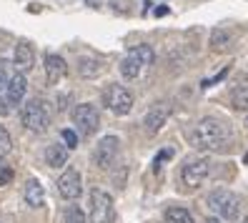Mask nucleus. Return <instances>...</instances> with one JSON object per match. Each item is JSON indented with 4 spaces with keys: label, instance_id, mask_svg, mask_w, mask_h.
<instances>
[{
    "label": "nucleus",
    "instance_id": "22",
    "mask_svg": "<svg viewBox=\"0 0 248 223\" xmlns=\"http://www.w3.org/2000/svg\"><path fill=\"white\" fill-rule=\"evenodd\" d=\"M10 78H13V73H10L8 63H5V61H0V93H5V91H8Z\"/></svg>",
    "mask_w": 248,
    "mask_h": 223
},
{
    "label": "nucleus",
    "instance_id": "30",
    "mask_svg": "<svg viewBox=\"0 0 248 223\" xmlns=\"http://www.w3.org/2000/svg\"><path fill=\"white\" fill-rule=\"evenodd\" d=\"M155 16H158V18L168 16V5H160V8H155Z\"/></svg>",
    "mask_w": 248,
    "mask_h": 223
},
{
    "label": "nucleus",
    "instance_id": "20",
    "mask_svg": "<svg viewBox=\"0 0 248 223\" xmlns=\"http://www.w3.org/2000/svg\"><path fill=\"white\" fill-rule=\"evenodd\" d=\"M163 218H166V223H193V216L188 213L186 208H181V206H170V208H166Z\"/></svg>",
    "mask_w": 248,
    "mask_h": 223
},
{
    "label": "nucleus",
    "instance_id": "19",
    "mask_svg": "<svg viewBox=\"0 0 248 223\" xmlns=\"http://www.w3.org/2000/svg\"><path fill=\"white\" fill-rule=\"evenodd\" d=\"M78 73H80V78H95L103 73V63L95 61V58H80L78 61Z\"/></svg>",
    "mask_w": 248,
    "mask_h": 223
},
{
    "label": "nucleus",
    "instance_id": "28",
    "mask_svg": "<svg viewBox=\"0 0 248 223\" xmlns=\"http://www.w3.org/2000/svg\"><path fill=\"white\" fill-rule=\"evenodd\" d=\"M226 73H228V68H223L221 73H218V76H213V78H208V80H203V88H211L213 83H218V80H223V78H226Z\"/></svg>",
    "mask_w": 248,
    "mask_h": 223
},
{
    "label": "nucleus",
    "instance_id": "7",
    "mask_svg": "<svg viewBox=\"0 0 248 223\" xmlns=\"http://www.w3.org/2000/svg\"><path fill=\"white\" fill-rule=\"evenodd\" d=\"M103 103L115 115H128L133 111V93L121 83H108V88L103 91Z\"/></svg>",
    "mask_w": 248,
    "mask_h": 223
},
{
    "label": "nucleus",
    "instance_id": "8",
    "mask_svg": "<svg viewBox=\"0 0 248 223\" xmlns=\"http://www.w3.org/2000/svg\"><path fill=\"white\" fill-rule=\"evenodd\" d=\"M121 156V138L118 136H103L93 148V163L103 171H110L115 166V160Z\"/></svg>",
    "mask_w": 248,
    "mask_h": 223
},
{
    "label": "nucleus",
    "instance_id": "5",
    "mask_svg": "<svg viewBox=\"0 0 248 223\" xmlns=\"http://www.w3.org/2000/svg\"><path fill=\"white\" fill-rule=\"evenodd\" d=\"M211 173V160L208 158H191V160H186L183 163V168H181V186L186 191H196L203 186V181L208 178Z\"/></svg>",
    "mask_w": 248,
    "mask_h": 223
},
{
    "label": "nucleus",
    "instance_id": "26",
    "mask_svg": "<svg viewBox=\"0 0 248 223\" xmlns=\"http://www.w3.org/2000/svg\"><path fill=\"white\" fill-rule=\"evenodd\" d=\"M108 3L118 13H130V0H108Z\"/></svg>",
    "mask_w": 248,
    "mask_h": 223
},
{
    "label": "nucleus",
    "instance_id": "4",
    "mask_svg": "<svg viewBox=\"0 0 248 223\" xmlns=\"http://www.w3.org/2000/svg\"><path fill=\"white\" fill-rule=\"evenodd\" d=\"M20 123L33 130V133H46L50 126V111H48V103L43 98H33L28 100L23 111H20Z\"/></svg>",
    "mask_w": 248,
    "mask_h": 223
},
{
    "label": "nucleus",
    "instance_id": "27",
    "mask_svg": "<svg viewBox=\"0 0 248 223\" xmlns=\"http://www.w3.org/2000/svg\"><path fill=\"white\" fill-rule=\"evenodd\" d=\"M173 153H176V151H173V148H166V151H160V153H158V158L153 160V168L158 171V168H160V163H163L166 158H173Z\"/></svg>",
    "mask_w": 248,
    "mask_h": 223
},
{
    "label": "nucleus",
    "instance_id": "15",
    "mask_svg": "<svg viewBox=\"0 0 248 223\" xmlns=\"http://www.w3.org/2000/svg\"><path fill=\"white\" fill-rule=\"evenodd\" d=\"M23 196H25V203L31 206V208H40L43 201H46V191H43V186H40L38 178H31V181L25 183Z\"/></svg>",
    "mask_w": 248,
    "mask_h": 223
},
{
    "label": "nucleus",
    "instance_id": "13",
    "mask_svg": "<svg viewBox=\"0 0 248 223\" xmlns=\"http://www.w3.org/2000/svg\"><path fill=\"white\" fill-rule=\"evenodd\" d=\"M25 91H28L25 76H23V73H13L10 85H8V91H5V100L10 103V106H20L23 98H25Z\"/></svg>",
    "mask_w": 248,
    "mask_h": 223
},
{
    "label": "nucleus",
    "instance_id": "17",
    "mask_svg": "<svg viewBox=\"0 0 248 223\" xmlns=\"http://www.w3.org/2000/svg\"><path fill=\"white\" fill-rule=\"evenodd\" d=\"M68 151H70V148H68V145H61V143L48 145V151H46L48 166H50V168H61V166H65V163H68Z\"/></svg>",
    "mask_w": 248,
    "mask_h": 223
},
{
    "label": "nucleus",
    "instance_id": "3",
    "mask_svg": "<svg viewBox=\"0 0 248 223\" xmlns=\"http://www.w3.org/2000/svg\"><path fill=\"white\" fill-rule=\"evenodd\" d=\"M206 206L226 223H233L238 218V198H236V193L228 191V188H213L206 198Z\"/></svg>",
    "mask_w": 248,
    "mask_h": 223
},
{
    "label": "nucleus",
    "instance_id": "23",
    "mask_svg": "<svg viewBox=\"0 0 248 223\" xmlns=\"http://www.w3.org/2000/svg\"><path fill=\"white\" fill-rule=\"evenodd\" d=\"M10 148H13V143H10L8 130H5V128H0V158L8 156V153H10Z\"/></svg>",
    "mask_w": 248,
    "mask_h": 223
},
{
    "label": "nucleus",
    "instance_id": "6",
    "mask_svg": "<svg viewBox=\"0 0 248 223\" xmlns=\"http://www.w3.org/2000/svg\"><path fill=\"white\" fill-rule=\"evenodd\" d=\"M91 223H113L115 221V203L113 196L106 193L103 188H93L91 191Z\"/></svg>",
    "mask_w": 248,
    "mask_h": 223
},
{
    "label": "nucleus",
    "instance_id": "10",
    "mask_svg": "<svg viewBox=\"0 0 248 223\" xmlns=\"http://www.w3.org/2000/svg\"><path fill=\"white\" fill-rule=\"evenodd\" d=\"M58 193H61L65 201H76V198L83 196V178L76 168L63 171V175L58 178Z\"/></svg>",
    "mask_w": 248,
    "mask_h": 223
},
{
    "label": "nucleus",
    "instance_id": "14",
    "mask_svg": "<svg viewBox=\"0 0 248 223\" xmlns=\"http://www.w3.org/2000/svg\"><path fill=\"white\" fill-rule=\"evenodd\" d=\"M33 63H35L33 48L28 46V43H18V46H16V53H13V65H16L20 73H25V70L33 68Z\"/></svg>",
    "mask_w": 248,
    "mask_h": 223
},
{
    "label": "nucleus",
    "instance_id": "31",
    "mask_svg": "<svg viewBox=\"0 0 248 223\" xmlns=\"http://www.w3.org/2000/svg\"><path fill=\"white\" fill-rule=\"evenodd\" d=\"M206 223H226V221H221V218H216V216H213V218H206Z\"/></svg>",
    "mask_w": 248,
    "mask_h": 223
},
{
    "label": "nucleus",
    "instance_id": "21",
    "mask_svg": "<svg viewBox=\"0 0 248 223\" xmlns=\"http://www.w3.org/2000/svg\"><path fill=\"white\" fill-rule=\"evenodd\" d=\"M65 223H88V216L80 206H68L65 208Z\"/></svg>",
    "mask_w": 248,
    "mask_h": 223
},
{
    "label": "nucleus",
    "instance_id": "11",
    "mask_svg": "<svg viewBox=\"0 0 248 223\" xmlns=\"http://www.w3.org/2000/svg\"><path fill=\"white\" fill-rule=\"evenodd\" d=\"M168 111H170V108L166 106V103H155V106L148 108V113H145V118H143V128H145V133H148V136H155V133L166 126Z\"/></svg>",
    "mask_w": 248,
    "mask_h": 223
},
{
    "label": "nucleus",
    "instance_id": "25",
    "mask_svg": "<svg viewBox=\"0 0 248 223\" xmlns=\"http://www.w3.org/2000/svg\"><path fill=\"white\" fill-rule=\"evenodd\" d=\"M13 168L10 166H5V163H0V186H8L10 181H13Z\"/></svg>",
    "mask_w": 248,
    "mask_h": 223
},
{
    "label": "nucleus",
    "instance_id": "29",
    "mask_svg": "<svg viewBox=\"0 0 248 223\" xmlns=\"http://www.w3.org/2000/svg\"><path fill=\"white\" fill-rule=\"evenodd\" d=\"M8 113H10V103L0 98V115H8Z\"/></svg>",
    "mask_w": 248,
    "mask_h": 223
},
{
    "label": "nucleus",
    "instance_id": "18",
    "mask_svg": "<svg viewBox=\"0 0 248 223\" xmlns=\"http://www.w3.org/2000/svg\"><path fill=\"white\" fill-rule=\"evenodd\" d=\"M231 100L236 111H248V78H241L231 91Z\"/></svg>",
    "mask_w": 248,
    "mask_h": 223
},
{
    "label": "nucleus",
    "instance_id": "16",
    "mask_svg": "<svg viewBox=\"0 0 248 223\" xmlns=\"http://www.w3.org/2000/svg\"><path fill=\"white\" fill-rule=\"evenodd\" d=\"M231 43H233V33L228 31V28H213V33H211L213 53H226L231 48Z\"/></svg>",
    "mask_w": 248,
    "mask_h": 223
},
{
    "label": "nucleus",
    "instance_id": "32",
    "mask_svg": "<svg viewBox=\"0 0 248 223\" xmlns=\"http://www.w3.org/2000/svg\"><path fill=\"white\" fill-rule=\"evenodd\" d=\"M85 3H88L91 8H98V0H85Z\"/></svg>",
    "mask_w": 248,
    "mask_h": 223
},
{
    "label": "nucleus",
    "instance_id": "1",
    "mask_svg": "<svg viewBox=\"0 0 248 223\" xmlns=\"http://www.w3.org/2000/svg\"><path fill=\"white\" fill-rule=\"evenodd\" d=\"M231 141H233V130L221 118H203L191 130V143L193 148H201V151L223 153L231 148Z\"/></svg>",
    "mask_w": 248,
    "mask_h": 223
},
{
    "label": "nucleus",
    "instance_id": "33",
    "mask_svg": "<svg viewBox=\"0 0 248 223\" xmlns=\"http://www.w3.org/2000/svg\"><path fill=\"white\" fill-rule=\"evenodd\" d=\"M243 163H248V153H246V156H243Z\"/></svg>",
    "mask_w": 248,
    "mask_h": 223
},
{
    "label": "nucleus",
    "instance_id": "12",
    "mask_svg": "<svg viewBox=\"0 0 248 223\" xmlns=\"http://www.w3.org/2000/svg\"><path fill=\"white\" fill-rule=\"evenodd\" d=\"M65 70H68V65H65V61L61 55H46V80H48V85H55V83H61L63 80V76H65Z\"/></svg>",
    "mask_w": 248,
    "mask_h": 223
},
{
    "label": "nucleus",
    "instance_id": "34",
    "mask_svg": "<svg viewBox=\"0 0 248 223\" xmlns=\"http://www.w3.org/2000/svg\"><path fill=\"white\" fill-rule=\"evenodd\" d=\"M246 223H248V218H246Z\"/></svg>",
    "mask_w": 248,
    "mask_h": 223
},
{
    "label": "nucleus",
    "instance_id": "2",
    "mask_svg": "<svg viewBox=\"0 0 248 223\" xmlns=\"http://www.w3.org/2000/svg\"><path fill=\"white\" fill-rule=\"evenodd\" d=\"M153 61H155L153 48L148 46V43H140V46L130 48L128 55L121 61V76H123L125 80H136L145 68L153 65Z\"/></svg>",
    "mask_w": 248,
    "mask_h": 223
},
{
    "label": "nucleus",
    "instance_id": "24",
    "mask_svg": "<svg viewBox=\"0 0 248 223\" xmlns=\"http://www.w3.org/2000/svg\"><path fill=\"white\" fill-rule=\"evenodd\" d=\"M61 138H63V143H65L68 148H76V145H78V133L70 130V128H63V130H61Z\"/></svg>",
    "mask_w": 248,
    "mask_h": 223
},
{
    "label": "nucleus",
    "instance_id": "9",
    "mask_svg": "<svg viewBox=\"0 0 248 223\" xmlns=\"http://www.w3.org/2000/svg\"><path fill=\"white\" fill-rule=\"evenodd\" d=\"M73 123L80 130V136H93L100 126V115H98V108L91 106V103H80V106L73 108Z\"/></svg>",
    "mask_w": 248,
    "mask_h": 223
}]
</instances>
